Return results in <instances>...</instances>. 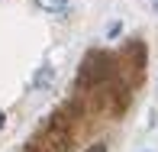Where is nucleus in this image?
Wrapping results in <instances>:
<instances>
[{
  "instance_id": "2",
  "label": "nucleus",
  "mask_w": 158,
  "mask_h": 152,
  "mask_svg": "<svg viewBox=\"0 0 158 152\" xmlns=\"http://www.w3.org/2000/svg\"><path fill=\"white\" fill-rule=\"evenodd\" d=\"M84 152H106V146H103V142H94V146H87Z\"/></svg>"
},
{
  "instance_id": "1",
  "label": "nucleus",
  "mask_w": 158,
  "mask_h": 152,
  "mask_svg": "<svg viewBox=\"0 0 158 152\" xmlns=\"http://www.w3.org/2000/svg\"><path fill=\"white\" fill-rule=\"evenodd\" d=\"M35 7L45 13H61L64 7H68V0H35Z\"/></svg>"
},
{
  "instance_id": "3",
  "label": "nucleus",
  "mask_w": 158,
  "mask_h": 152,
  "mask_svg": "<svg viewBox=\"0 0 158 152\" xmlns=\"http://www.w3.org/2000/svg\"><path fill=\"white\" fill-rule=\"evenodd\" d=\"M3 123H6V113H0V129H3Z\"/></svg>"
},
{
  "instance_id": "4",
  "label": "nucleus",
  "mask_w": 158,
  "mask_h": 152,
  "mask_svg": "<svg viewBox=\"0 0 158 152\" xmlns=\"http://www.w3.org/2000/svg\"><path fill=\"white\" fill-rule=\"evenodd\" d=\"M152 3H155V10H158V0H152Z\"/></svg>"
}]
</instances>
